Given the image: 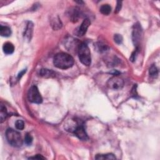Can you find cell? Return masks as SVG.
Instances as JSON below:
<instances>
[{"mask_svg":"<svg viewBox=\"0 0 160 160\" xmlns=\"http://www.w3.org/2000/svg\"><path fill=\"white\" fill-rule=\"evenodd\" d=\"M53 63L56 68L67 69L73 67L74 64V59L69 54L59 53L55 55Z\"/></svg>","mask_w":160,"mask_h":160,"instance_id":"cell-1","label":"cell"},{"mask_svg":"<svg viewBox=\"0 0 160 160\" xmlns=\"http://www.w3.org/2000/svg\"><path fill=\"white\" fill-rule=\"evenodd\" d=\"M78 56L80 62L84 65L89 66L91 63V52L86 43H81L78 46Z\"/></svg>","mask_w":160,"mask_h":160,"instance_id":"cell-2","label":"cell"},{"mask_svg":"<svg viewBox=\"0 0 160 160\" xmlns=\"http://www.w3.org/2000/svg\"><path fill=\"white\" fill-rule=\"evenodd\" d=\"M8 143L14 147H21L23 144V139L20 133L13 129H8L6 133Z\"/></svg>","mask_w":160,"mask_h":160,"instance_id":"cell-3","label":"cell"},{"mask_svg":"<svg viewBox=\"0 0 160 160\" xmlns=\"http://www.w3.org/2000/svg\"><path fill=\"white\" fill-rule=\"evenodd\" d=\"M28 98L31 103L40 104L43 101V99L39 92L38 89L35 86H31L28 93Z\"/></svg>","mask_w":160,"mask_h":160,"instance_id":"cell-4","label":"cell"},{"mask_svg":"<svg viewBox=\"0 0 160 160\" xmlns=\"http://www.w3.org/2000/svg\"><path fill=\"white\" fill-rule=\"evenodd\" d=\"M124 81L123 79L118 76H113L109 79L107 82L108 87L112 89H120L123 87Z\"/></svg>","mask_w":160,"mask_h":160,"instance_id":"cell-5","label":"cell"},{"mask_svg":"<svg viewBox=\"0 0 160 160\" xmlns=\"http://www.w3.org/2000/svg\"><path fill=\"white\" fill-rule=\"evenodd\" d=\"M73 131L75 135H76L79 139L83 140V141H86L88 139V135L83 125H79L78 126H76V127H75Z\"/></svg>","mask_w":160,"mask_h":160,"instance_id":"cell-6","label":"cell"},{"mask_svg":"<svg viewBox=\"0 0 160 160\" xmlns=\"http://www.w3.org/2000/svg\"><path fill=\"white\" fill-rule=\"evenodd\" d=\"M141 36H142V30H141L139 25H135V28L133 32V41L135 45L138 46L141 39Z\"/></svg>","mask_w":160,"mask_h":160,"instance_id":"cell-7","label":"cell"},{"mask_svg":"<svg viewBox=\"0 0 160 160\" xmlns=\"http://www.w3.org/2000/svg\"><path fill=\"white\" fill-rule=\"evenodd\" d=\"M90 25H91V21L89 19H85V20H84L81 26H80L79 28L78 35L81 36L85 35L87 31L88 28H89Z\"/></svg>","mask_w":160,"mask_h":160,"instance_id":"cell-8","label":"cell"},{"mask_svg":"<svg viewBox=\"0 0 160 160\" xmlns=\"http://www.w3.org/2000/svg\"><path fill=\"white\" fill-rule=\"evenodd\" d=\"M33 24L31 22L29 21L26 25V28L24 34L25 38L27 40L31 41L33 35Z\"/></svg>","mask_w":160,"mask_h":160,"instance_id":"cell-9","label":"cell"},{"mask_svg":"<svg viewBox=\"0 0 160 160\" xmlns=\"http://www.w3.org/2000/svg\"><path fill=\"white\" fill-rule=\"evenodd\" d=\"M39 74L41 76L45 77L46 78H53V77H55L56 76V74L53 71H52V70L51 69H41L40 71Z\"/></svg>","mask_w":160,"mask_h":160,"instance_id":"cell-10","label":"cell"},{"mask_svg":"<svg viewBox=\"0 0 160 160\" xmlns=\"http://www.w3.org/2000/svg\"><path fill=\"white\" fill-rule=\"evenodd\" d=\"M3 50L5 54L11 55L15 51V46L11 43H6L3 46Z\"/></svg>","mask_w":160,"mask_h":160,"instance_id":"cell-11","label":"cell"},{"mask_svg":"<svg viewBox=\"0 0 160 160\" xmlns=\"http://www.w3.org/2000/svg\"><path fill=\"white\" fill-rule=\"evenodd\" d=\"M0 34L3 37H9L11 35V30L8 26H0Z\"/></svg>","mask_w":160,"mask_h":160,"instance_id":"cell-12","label":"cell"},{"mask_svg":"<svg viewBox=\"0 0 160 160\" xmlns=\"http://www.w3.org/2000/svg\"><path fill=\"white\" fill-rule=\"evenodd\" d=\"M7 116L8 113L6 108L1 104V106H0V120H1V123H3L5 120Z\"/></svg>","mask_w":160,"mask_h":160,"instance_id":"cell-13","label":"cell"},{"mask_svg":"<svg viewBox=\"0 0 160 160\" xmlns=\"http://www.w3.org/2000/svg\"><path fill=\"white\" fill-rule=\"evenodd\" d=\"M96 159H115L116 157L113 154L109 153L106 154H97L95 157Z\"/></svg>","mask_w":160,"mask_h":160,"instance_id":"cell-14","label":"cell"},{"mask_svg":"<svg viewBox=\"0 0 160 160\" xmlns=\"http://www.w3.org/2000/svg\"><path fill=\"white\" fill-rule=\"evenodd\" d=\"M111 11V7L109 4H103L100 8V12L105 15H108Z\"/></svg>","mask_w":160,"mask_h":160,"instance_id":"cell-15","label":"cell"},{"mask_svg":"<svg viewBox=\"0 0 160 160\" xmlns=\"http://www.w3.org/2000/svg\"><path fill=\"white\" fill-rule=\"evenodd\" d=\"M149 75L151 76L156 77L158 74V70L156 66H155L154 64H153L149 68Z\"/></svg>","mask_w":160,"mask_h":160,"instance_id":"cell-16","label":"cell"},{"mask_svg":"<svg viewBox=\"0 0 160 160\" xmlns=\"http://www.w3.org/2000/svg\"><path fill=\"white\" fill-rule=\"evenodd\" d=\"M15 126L17 130H23L25 128V123L22 120H18L15 123Z\"/></svg>","mask_w":160,"mask_h":160,"instance_id":"cell-17","label":"cell"},{"mask_svg":"<svg viewBox=\"0 0 160 160\" xmlns=\"http://www.w3.org/2000/svg\"><path fill=\"white\" fill-rule=\"evenodd\" d=\"M114 40L116 43L120 45L123 42V37H122L121 35L116 34L114 36Z\"/></svg>","mask_w":160,"mask_h":160,"instance_id":"cell-18","label":"cell"},{"mask_svg":"<svg viewBox=\"0 0 160 160\" xmlns=\"http://www.w3.org/2000/svg\"><path fill=\"white\" fill-rule=\"evenodd\" d=\"M25 142L27 145H30L33 142V137L31 135L27 134L25 138Z\"/></svg>","mask_w":160,"mask_h":160,"instance_id":"cell-19","label":"cell"},{"mask_svg":"<svg viewBox=\"0 0 160 160\" xmlns=\"http://www.w3.org/2000/svg\"><path fill=\"white\" fill-rule=\"evenodd\" d=\"M121 4H122V2L121 1H118L117 2V6H116V8L115 13H118L121 10V6H122Z\"/></svg>","mask_w":160,"mask_h":160,"instance_id":"cell-20","label":"cell"},{"mask_svg":"<svg viewBox=\"0 0 160 160\" xmlns=\"http://www.w3.org/2000/svg\"><path fill=\"white\" fill-rule=\"evenodd\" d=\"M29 159H45V158H44L43 156H41V155L40 154H38V155H36V156H33V157H30Z\"/></svg>","mask_w":160,"mask_h":160,"instance_id":"cell-21","label":"cell"},{"mask_svg":"<svg viewBox=\"0 0 160 160\" xmlns=\"http://www.w3.org/2000/svg\"><path fill=\"white\" fill-rule=\"evenodd\" d=\"M138 50V49L137 48V49H136V50L135 51V52H133V53L132 55H131V56L130 59H131V61H132V62H133L134 60H135V57H136V54H137Z\"/></svg>","mask_w":160,"mask_h":160,"instance_id":"cell-22","label":"cell"},{"mask_svg":"<svg viewBox=\"0 0 160 160\" xmlns=\"http://www.w3.org/2000/svg\"><path fill=\"white\" fill-rule=\"evenodd\" d=\"M26 72V69H23V71H21L20 73L18 74V79H21V78L23 76V74H24Z\"/></svg>","mask_w":160,"mask_h":160,"instance_id":"cell-23","label":"cell"}]
</instances>
